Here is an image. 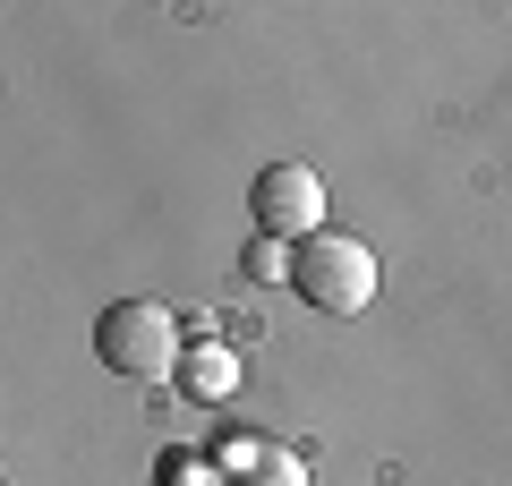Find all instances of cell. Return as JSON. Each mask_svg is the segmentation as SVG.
Returning <instances> with one entry per match:
<instances>
[{
  "label": "cell",
  "instance_id": "8992f818",
  "mask_svg": "<svg viewBox=\"0 0 512 486\" xmlns=\"http://www.w3.org/2000/svg\"><path fill=\"white\" fill-rule=\"evenodd\" d=\"M282 273H291V248H282V239H256L248 248V282H282Z\"/></svg>",
  "mask_w": 512,
  "mask_h": 486
},
{
  "label": "cell",
  "instance_id": "7a4b0ae2",
  "mask_svg": "<svg viewBox=\"0 0 512 486\" xmlns=\"http://www.w3.org/2000/svg\"><path fill=\"white\" fill-rule=\"evenodd\" d=\"M291 290L316 316H359V307L376 299V256H367L359 239H342V231H316V239L291 248Z\"/></svg>",
  "mask_w": 512,
  "mask_h": 486
},
{
  "label": "cell",
  "instance_id": "277c9868",
  "mask_svg": "<svg viewBox=\"0 0 512 486\" xmlns=\"http://www.w3.org/2000/svg\"><path fill=\"white\" fill-rule=\"evenodd\" d=\"M222 486H308V461L299 452H239V469Z\"/></svg>",
  "mask_w": 512,
  "mask_h": 486
},
{
  "label": "cell",
  "instance_id": "3957f363",
  "mask_svg": "<svg viewBox=\"0 0 512 486\" xmlns=\"http://www.w3.org/2000/svg\"><path fill=\"white\" fill-rule=\"evenodd\" d=\"M248 214H256V239H316V222H325V180H316L308 162H265L248 188Z\"/></svg>",
  "mask_w": 512,
  "mask_h": 486
},
{
  "label": "cell",
  "instance_id": "6da1fadb",
  "mask_svg": "<svg viewBox=\"0 0 512 486\" xmlns=\"http://www.w3.org/2000/svg\"><path fill=\"white\" fill-rule=\"evenodd\" d=\"M94 359H103L111 376H128V384H171L180 376V324H171V307L111 299L103 324H94Z\"/></svg>",
  "mask_w": 512,
  "mask_h": 486
},
{
  "label": "cell",
  "instance_id": "5b68a950",
  "mask_svg": "<svg viewBox=\"0 0 512 486\" xmlns=\"http://www.w3.org/2000/svg\"><path fill=\"white\" fill-rule=\"evenodd\" d=\"M188 384H197V401H231L239 359H231V350H205V359H188Z\"/></svg>",
  "mask_w": 512,
  "mask_h": 486
}]
</instances>
